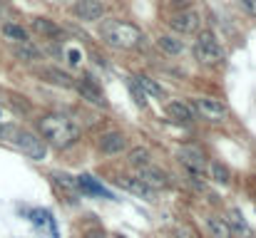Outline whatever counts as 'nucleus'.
<instances>
[{
	"instance_id": "f8f14e48",
	"label": "nucleus",
	"mask_w": 256,
	"mask_h": 238,
	"mask_svg": "<svg viewBox=\"0 0 256 238\" xmlns=\"http://www.w3.org/2000/svg\"><path fill=\"white\" fill-rule=\"evenodd\" d=\"M196 109H199L206 119H222V117H226V104L219 102V99L202 97V99L196 102Z\"/></svg>"
},
{
	"instance_id": "bb28decb",
	"label": "nucleus",
	"mask_w": 256,
	"mask_h": 238,
	"mask_svg": "<svg viewBox=\"0 0 256 238\" xmlns=\"http://www.w3.org/2000/svg\"><path fill=\"white\" fill-rule=\"evenodd\" d=\"M130 92H132V97H134V102H137V107H147V99H144V92L140 89V84L134 82V79L130 77Z\"/></svg>"
},
{
	"instance_id": "7ed1b4c3",
	"label": "nucleus",
	"mask_w": 256,
	"mask_h": 238,
	"mask_svg": "<svg viewBox=\"0 0 256 238\" xmlns=\"http://www.w3.org/2000/svg\"><path fill=\"white\" fill-rule=\"evenodd\" d=\"M25 157L35 159V161H42L45 159V144H42V139H38L32 132H28V129H15V134H12V139H10Z\"/></svg>"
},
{
	"instance_id": "423d86ee",
	"label": "nucleus",
	"mask_w": 256,
	"mask_h": 238,
	"mask_svg": "<svg viewBox=\"0 0 256 238\" xmlns=\"http://www.w3.org/2000/svg\"><path fill=\"white\" fill-rule=\"evenodd\" d=\"M167 22H170L172 30L189 35V32H196V27H199V15H196L194 10H182V12H174Z\"/></svg>"
},
{
	"instance_id": "a211bd4d",
	"label": "nucleus",
	"mask_w": 256,
	"mask_h": 238,
	"mask_svg": "<svg viewBox=\"0 0 256 238\" xmlns=\"http://www.w3.org/2000/svg\"><path fill=\"white\" fill-rule=\"evenodd\" d=\"M32 30L38 35H45V37H60L62 35V30L48 17H32Z\"/></svg>"
},
{
	"instance_id": "f3484780",
	"label": "nucleus",
	"mask_w": 256,
	"mask_h": 238,
	"mask_svg": "<svg viewBox=\"0 0 256 238\" xmlns=\"http://www.w3.org/2000/svg\"><path fill=\"white\" fill-rule=\"evenodd\" d=\"M132 79L140 84V89H142L144 94H152V97H167V89H164L162 84H157L152 77H147V75H134Z\"/></svg>"
},
{
	"instance_id": "6ab92c4d",
	"label": "nucleus",
	"mask_w": 256,
	"mask_h": 238,
	"mask_svg": "<svg viewBox=\"0 0 256 238\" xmlns=\"http://www.w3.org/2000/svg\"><path fill=\"white\" fill-rule=\"evenodd\" d=\"M50 179H52L60 189H65V191L70 194V201H78V191H80L78 179H70V176H65V174H50Z\"/></svg>"
},
{
	"instance_id": "9b49d317",
	"label": "nucleus",
	"mask_w": 256,
	"mask_h": 238,
	"mask_svg": "<svg viewBox=\"0 0 256 238\" xmlns=\"http://www.w3.org/2000/svg\"><path fill=\"white\" fill-rule=\"evenodd\" d=\"M72 12L80 20H100L104 15V5L100 0H78L72 5Z\"/></svg>"
},
{
	"instance_id": "4468645a",
	"label": "nucleus",
	"mask_w": 256,
	"mask_h": 238,
	"mask_svg": "<svg viewBox=\"0 0 256 238\" xmlns=\"http://www.w3.org/2000/svg\"><path fill=\"white\" fill-rule=\"evenodd\" d=\"M229 229H232V234H236L239 238H252V229H249V224H246V219L242 216V211L239 209H232L229 211Z\"/></svg>"
},
{
	"instance_id": "dca6fc26",
	"label": "nucleus",
	"mask_w": 256,
	"mask_h": 238,
	"mask_svg": "<svg viewBox=\"0 0 256 238\" xmlns=\"http://www.w3.org/2000/svg\"><path fill=\"white\" fill-rule=\"evenodd\" d=\"M12 52H15V57L22 60V62H38V60H42V52H40L32 42H15Z\"/></svg>"
},
{
	"instance_id": "aec40b11",
	"label": "nucleus",
	"mask_w": 256,
	"mask_h": 238,
	"mask_svg": "<svg viewBox=\"0 0 256 238\" xmlns=\"http://www.w3.org/2000/svg\"><path fill=\"white\" fill-rule=\"evenodd\" d=\"M167 114H170L174 122H182V124L192 122V117H194V112L186 104H182V102H170L167 104Z\"/></svg>"
},
{
	"instance_id": "6e6552de",
	"label": "nucleus",
	"mask_w": 256,
	"mask_h": 238,
	"mask_svg": "<svg viewBox=\"0 0 256 238\" xmlns=\"http://www.w3.org/2000/svg\"><path fill=\"white\" fill-rule=\"evenodd\" d=\"M97 147H100V152H102V154L114 157V154L124 152L127 139H124V134H120V132H107V134H102V137L97 139Z\"/></svg>"
},
{
	"instance_id": "c756f323",
	"label": "nucleus",
	"mask_w": 256,
	"mask_h": 238,
	"mask_svg": "<svg viewBox=\"0 0 256 238\" xmlns=\"http://www.w3.org/2000/svg\"><path fill=\"white\" fill-rule=\"evenodd\" d=\"M85 238H104V234H102L100 229H94V231H87Z\"/></svg>"
},
{
	"instance_id": "5701e85b",
	"label": "nucleus",
	"mask_w": 256,
	"mask_h": 238,
	"mask_svg": "<svg viewBox=\"0 0 256 238\" xmlns=\"http://www.w3.org/2000/svg\"><path fill=\"white\" fill-rule=\"evenodd\" d=\"M2 35H5L10 42H30L28 32H25L20 25H12V22H5V25H2Z\"/></svg>"
},
{
	"instance_id": "393cba45",
	"label": "nucleus",
	"mask_w": 256,
	"mask_h": 238,
	"mask_svg": "<svg viewBox=\"0 0 256 238\" xmlns=\"http://www.w3.org/2000/svg\"><path fill=\"white\" fill-rule=\"evenodd\" d=\"M157 45L167 52V55H179L182 50H184V45L179 42V40H174V37H170V35H162L160 40H157Z\"/></svg>"
},
{
	"instance_id": "9d476101",
	"label": "nucleus",
	"mask_w": 256,
	"mask_h": 238,
	"mask_svg": "<svg viewBox=\"0 0 256 238\" xmlns=\"http://www.w3.org/2000/svg\"><path fill=\"white\" fill-rule=\"evenodd\" d=\"M35 72H38V77L42 79V82H48V84H58V87H65V89H72L75 87L72 75H68V72H62L58 67H38Z\"/></svg>"
},
{
	"instance_id": "0eeeda50",
	"label": "nucleus",
	"mask_w": 256,
	"mask_h": 238,
	"mask_svg": "<svg viewBox=\"0 0 256 238\" xmlns=\"http://www.w3.org/2000/svg\"><path fill=\"white\" fill-rule=\"evenodd\" d=\"M140 181L144 184V186H150L152 191H160V189H167L170 186V176L162 171V169H157V166H144V169H140Z\"/></svg>"
},
{
	"instance_id": "2eb2a0df",
	"label": "nucleus",
	"mask_w": 256,
	"mask_h": 238,
	"mask_svg": "<svg viewBox=\"0 0 256 238\" xmlns=\"http://www.w3.org/2000/svg\"><path fill=\"white\" fill-rule=\"evenodd\" d=\"M78 184H80V191H87V194H92V196H100V199H114L102 184H97L90 174H82L80 179H78Z\"/></svg>"
},
{
	"instance_id": "412c9836",
	"label": "nucleus",
	"mask_w": 256,
	"mask_h": 238,
	"mask_svg": "<svg viewBox=\"0 0 256 238\" xmlns=\"http://www.w3.org/2000/svg\"><path fill=\"white\" fill-rule=\"evenodd\" d=\"M206 224H209V231H212V236L214 238H234L232 229H229V224H226V219H216V216H212Z\"/></svg>"
},
{
	"instance_id": "a878e982",
	"label": "nucleus",
	"mask_w": 256,
	"mask_h": 238,
	"mask_svg": "<svg viewBox=\"0 0 256 238\" xmlns=\"http://www.w3.org/2000/svg\"><path fill=\"white\" fill-rule=\"evenodd\" d=\"M212 179L216 181V184H222V186H226L229 184V179H232V174H229V169L224 166V164H212Z\"/></svg>"
},
{
	"instance_id": "f257e3e1",
	"label": "nucleus",
	"mask_w": 256,
	"mask_h": 238,
	"mask_svg": "<svg viewBox=\"0 0 256 238\" xmlns=\"http://www.w3.org/2000/svg\"><path fill=\"white\" fill-rule=\"evenodd\" d=\"M38 127H40L42 137L55 149H68L70 144H75L80 139V127L70 117H62V114H48L40 119Z\"/></svg>"
},
{
	"instance_id": "1a4fd4ad",
	"label": "nucleus",
	"mask_w": 256,
	"mask_h": 238,
	"mask_svg": "<svg viewBox=\"0 0 256 238\" xmlns=\"http://www.w3.org/2000/svg\"><path fill=\"white\" fill-rule=\"evenodd\" d=\"M75 87H78V92L85 97L90 104H97V107H107V102H104V94H102V89L97 87V82L90 77H82L80 82H75Z\"/></svg>"
},
{
	"instance_id": "4be33fe9",
	"label": "nucleus",
	"mask_w": 256,
	"mask_h": 238,
	"mask_svg": "<svg viewBox=\"0 0 256 238\" xmlns=\"http://www.w3.org/2000/svg\"><path fill=\"white\" fill-rule=\"evenodd\" d=\"M30 221H32L35 226H42V229H48V231L55 234V221H52V214H50V211L35 209V211H30Z\"/></svg>"
},
{
	"instance_id": "ddd939ff",
	"label": "nucleus",
	"mask_w": 256,
	"mask_h": 238,
	"mask_svg": "<svg viewBox=\"0 0 256 238\" xmlns=\"http://www.w3.org/2000/svg\"><path fill=\"white\" fill-rule=\"evenodd\" d=\"M117 184H120L122 189H127L130 194H134V196L144 199V201H152V199H154V191H152L150 186H144V184H142L140 179H132V181H130V179L120 176V179H117Z\"/></svg>"
},
{
	"instance_id": "c85d7f7f",
	"label": "nucleus",
	"mask_w": 256,
	"mask_h": 238,
	"mask_svg": "<svg viewBox=\"0 0 256 238\" xmlns=\"http://www.w3.org/2000/svg\"><path fill=\"white\" fill-rule=\"evenodd\" d=\"M239 5L246 10V12H252V15H256V0H239Z\"/></svg>"
},
{
	"instance_id": "b1692460",
	"label": "nucleus",
	"mask_w": 256,
	"mask_h": 238,
	"mask_svg": "<svg viewBox=\"0 0 256 238\" xmlns=\"http://www.w3.org/2000/svg\"><path fill=\"white\" fill-rule=\"evenodd\" d=\"M127 161H130L132 166H137V169H144V166H150L152 154H150L144 147H137V149H132V152L127 154Z\"/></svg>"
},
{
	"instance_id": "cd10ccee",
	"label": "nucleus",
	"mask_w": 256,
	"mask_h": 238,
	"mask_svg": "<svg viewBox=\"0 0 256 238\" xmlns=\"http://www.w3.org/2000/svg\"><path fill=\"white\" fill-rule=\"evenodd\" d=\"M8 102H10V107H15V109H20V112H28V104L22 102V97H18V94H12V97H10Z\"/></svg>"
},
{
	"instance_id": "f03ea898",
	"label": "nucleus",
	"mask_w": 256,
	"mask_h": 238,
	"mask_svg": "<svg viewBox=\"0 0 256 238\" xmlns=\"http://www.w3.org/2000/svg\"><path fill=\"white\" fill-rule=\"evenodd\" d=\"M100 32H102L104 42L114 50H134L142 42V30L124 20H107V22H102Z\"/></svg>"
},
{
	"instance_id": "39448f33",
	"label": "nucleus",
	"mask_w": 256,
	"mask_h": 238,
	"mask_svg": "<svg viewBox=\"0 0 256 238\" xmlns=\"http://www.w3.org/2000/svg\"><path fill=\"white\" fill-rule=\"evenodd\" d=\"M176 157H179V161L186 166L189 176L204 174V169H206V157L202 154V149H196V147H182Z\"/></svg>"
},
{
	"instance_id": "20e7f679",
	"label": "nucleus",
	"mask_w": 256,
	"mask_h": 238,
	"mask_svg": "<svg viewBox=\"0 0 256 238\" xmlns=\"http://www.w3.org/2000/svg\"><path fill=\"white\" fill-rule=\"evenodd\" d=\"M194 52H196L199 62H204V65H214V62H219L222 55H224L222 47H219V42H216V37H214L209 30H206V32H199Z\"/></svg>"
}]
</instances>
